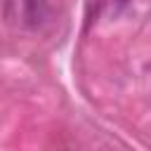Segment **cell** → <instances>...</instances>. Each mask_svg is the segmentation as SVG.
Listing matches in <instances>:
<instances>
[{
    "instance_id": "obj_1",
    "label": "cell",
    "mask_w": 151,
    "mask_h": 151,
    "mask_svg": "<svg viewBox=\"0 0 151 151\" xmlns=\"http://www.w3.org/2000/svg\"><path fill=\"white\" fill-rule=\"evenodd\" d=\"M5 19L19 31H40L50 19V0H5Z\"/></svg>"
}]
</instances>
